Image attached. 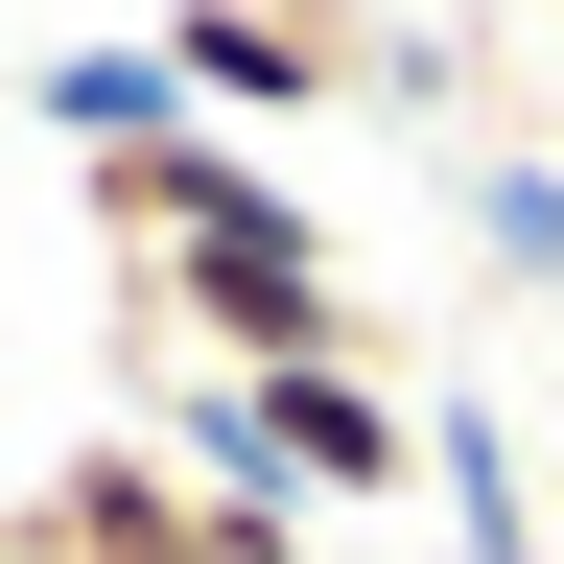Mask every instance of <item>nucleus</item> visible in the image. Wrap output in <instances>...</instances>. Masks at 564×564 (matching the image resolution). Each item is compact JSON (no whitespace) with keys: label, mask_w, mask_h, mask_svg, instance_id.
<instances>
[{"label":"nucleus","mask_w":564,"mask_h":564,"mask_svg":"<svg viewBox=\"0 0 564 564\" xmlns=\"http://www.w3.org/2000/svg\"><path fill=\"white\" fill-rule=\"evenodd\" d=\"M118 306L165 329V352H212V377H282V352H377V306H352V259H329V212L306 188H236V212H188V236H141L118 259Z\"/></svg>","instance_id":"obj_1"},{"label":"nucleus","mask_w":564,"mask_h":564,"mask_svg":"<svg viewBox=\"0 0 564 564\" xmlns=\"http://www.w3.org/2000/svg\"><path fill=\"white\" fill-rule=\"evenodd\" d=\"M212 423H236V470H282L306 518L423 494V400H400V352H282V377H212Z\"/></svg>","instance_id":"obj_2"},{"label":"nucleus","mask_w":564,"mask_h":564,"mask_svg":"<svg viewBox=\"0 0 564 564\" xmlns=\"http://www.w3.org/2000/svg\"><path fill=\"white\" fill-rule=\"evenodd\" d=\"M165 95L236 141V118H329V95H377V47H352V0H165Z\"/></svg>","instance_id":"obj_3"},{"label":"nucleus","mask_w":564,"mask_h":564,"mask_svg":"<svg viewBox=\"0 0 564 564\" xmlns=\"http://www.w3.org/2000/svg\"><path fill=\"white\" fill-rule=\"evenodd\" d=\"M423 494L470 518L447 564H564V541H541V470H518V423H494L470 377H423Z\"/></svg>","instance_id":"obj_4"},{"label":"nucleus","mask_w":564,"mask_h":564,"mask_svg":"<svg viewBox=\"0 0 564 564\" xmlns=\"http://www.w3.org/2000/svg\"><path fill=\"white\" fill-rule=\"evenodd\" d=\"M188 95H165V47H47V141L70 165H118V141H165Z\"/></svg>","instance_id":"obj_5"},{"label":"nucleus","mask_w":564,"mask_h":564,"mask_svg":"<svg viewBox=\"0 0 564 564\" xmlns=\"http://www.w3.org/2000/svg\"><path fill=\"white\" fill-rule=\"evenodd\" d=\"M470 259L518 282V306L564 282V165H541V141H518V165H470Z\"/></svg>","instance_id":"obj_6"},{"label":"nucleus","mask_w":564,"mask_h":564,"mask_svg":"<svg viewBox=\"0 0 564 564\" xmlns=\"http://www.w3.org/2000/svg\"><path fill=\"white\" fill-rule=\"evenodd\" d=\"M518 24H564V0H518Z\"/></svg>","instance_id":"obj_7"}]
</instances>
